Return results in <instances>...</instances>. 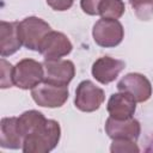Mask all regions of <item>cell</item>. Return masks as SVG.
Masks as SVG:
<instances>
[{"instance_id": "cell-1", "label": "cell", "mask_w": 153, "mask_h": 153, "mask_svg": "<svg viewBox=\"0 0 153 153\" xmlns=\"http://www.w3.org/2000/svg\"><path fill=\"white\" fill-rule=\"evenodd\" d=\"M61 137V128L57 121L48 120L26 135L23 140L24 153H48L53 151Z\"/></svg>"}, {"instance_id": "cell-2", "label": "cell", "mask_w": 153, "mask_h": 153, "mask_svg": "<svg viewBox=\"0 0 153 153\" xmlns=\"http://www.w3.org/2000/svg\"><path fill=\"white\" fill-rule=\"evenodd\" d=\"M50 31V25L38 17H26L18 23V35L22 44L30 50L38 51L42 41Z\"/></svg>"}, {"instance_id": "cell-3", "label": "cell", "mask_w": 153, "mask_h": 153, "mask_svg": "<svg viewBox=\"0 0 153 153\" xmlns=\"http://www.w3.org/2000/svg\"><path fill=\"white\" fill-rule=\"evenodd\" d=\"M43 80V63L33 59H23L13 67V84L22 90H32Z\"/></svg>"}, {"instance_id": "cell-4", "label": "cell", "mask_w": 153, "mask_h": 153, "mask_svg": "<svg viewBox=\"0 0 153 153\" xmlns=\"http://www.w3.org/2000/svg\"><path fill=\"white\" fill-rule=\"evenodd\" d=\"M92 36L99 47L114 48L123 41L124 29L117 19L102 18L93 25Z\"/></svg>"}, {"instance_id": "cell-5", "label": "cell", "mask_w": 153, "mask_h": 153, "mask_svg": "<svg viewBox=\"0 0 153 153\" xmlns=\"http://www.w3.org/2000/svg\"><path fill=\"white\" fill-rule=\"evenodd\" d=\"M69 92L67 86L54 85L50 82H41L31 91L35 103L43 108H60L68 99Z\"/></svg>"}, {"instance_id": "cell-6", "label": "cell", "mask_w": 153, "mask_h": 153, "mask_svg": "<svg viewBox=\"0 0 153 153\" xmlns=\"http://www.w3.org/2000/svg\"><path fill=\"white\" fill-rule=\"evenodd\" d=\"M105 99L104 91L96 86L91 80H82L76 90L74 104L75 106L84 112H93L100 108Z\"/></svg>"}, {"instance_id": "cell-7", "label": "cell", "mask_w": 153, "mask_h": 153, "mask_svg": "<svg viewBox=\"0 0 153 153\" xmlns=\"http://www.w3.org/2000/svg\"><path fill=\"white\" fill-rule=\"evenodd\" d=\"M44 80L60 86H68L75 75V67L71 60H44Z\"/></svg>"}, {"instance_id": "cell-8", "label": "cell", "mask_w": 153, "mask_h": 153, "mask_svg": "<svg viewBox=\"0 0 153 153\" xmlns=\"http://www.w3.org/2000/svg\"><path fill=\"white\" fill-rule=\"evenodd\" d=\"M118 91L129 93L136 103H143L152 96L151 81L140 73H128L117 82Z\"/></svg>"}, {"instance_id": "cell-9", "label": "cell", "mask_w": 153, "mask_h": 153, "mask_svg": "<svg viewBox=\"0 0 153 153\" xmlns=\"http://www.w3.org/2000/svg\"><path fill=\"white\" fill-rule=\"evenodd\" d=\"M73 49L69 38L59 31H50L42 41L38 51L43 55L44 60H59L67 56Z\"/></svg>"}, {"instance_id": "cell-10", "label": "cell", "mask_w": 153, "mask_h": 153, "mask_svg": "<svg viewBox=\"0 0 153 153\" xmlns=\"http://www.w3.org/2000/svg\"><path fill=\"white\" fill-rule=\"evenodd\" d=\"M105 133L112 140H131L136 141L140 136L141 126L134 117L127 120H116L111 116L105 122Z\"/></svg>"}, {"instance_id": "cell-11", "label": "cell", "mask_w": 153, "mask_h": 153, "mask_svg": "<svg viewBox=\"0 0 153 153\" xmlns=\"http://www.w3.org/2000/svg\"><path fill=\"white\" fill-rule=\"evenodd\" d=\"M126 63L122 60H117L110 56H102L92 65V76L100 84L106 85L112 82L120 73L124 69Z\"/></svg>"}, {"instance_id": "cell-12", "label": "cell", "mask_w": 153, "mask_h": 153, "mask_svg": "<svg viewBox=\"0 0 153 153\" xmlns=\"http://www.w3.org/2000/svg\"><path fill=\"white\" fill-rule=\"evenodd\" d=\"M106 110L109 115L116 120H127L133 117L136 110V100L129 93L120 91L110 96Z\"/></svg>"}, {"instance_id": "cell-13", "label": "cell", "mask_w": 153, "mask_h": 153, "mask_svg": "<svg viewBox=\"0 0 153 153\" xmlns=\"http://www.w3.org/2000/svg\"><path fill=\"white\" fill-rule=\"evenodd\" d=\"M18 23L19 22H0V55L6 57L17 53L22 44L18 35Z\"/></svg>"}, {"instance_id": "cell-14", "label": "cell", "mask_w": 153, "mask_h": 153, "mask_svg": "<svg viewBox=\"0 0 153 153\" xmlns=\"http://www.w3.org/2000/svg\"><path fill=\"white\" fill-rule=\"evenodd\" d=\"M18 117H4L0 122V146L8 149L23 147V136L17 126Z\"/></svg>"}, {"instance_id": "cell-15", "label": "cell", "mask_w": 153, "mask_h": 153, "mask_svg": "<svg viewBox=\"0 0 153 153\" xmlns=\"http://www.w3.org/2000/svg\"><path fill=\"white\" fill-rule=\"evenodd\" d=\"M47 121L45 116L37 110H29L23 112L18 120H17V126L20 135L23 136V140L26 135L32 133L36 128H38L41 124H43Z\"/></svg>"}, {"instance_id": "cell-16", "label": "cell", "mask_w": 153, "mask_h": 153, "mask_svg": "<svg viewBox=\"0 0 153 153\" xmlns=\"http://www.w3.org/2000/svg\"><path fill=\"white\" fill-rule=\"evenodd\" d=\"M126 6L123 0H102L98 7V13L102 18L118 19L123 16Z\"/></svg>"}, {"instance_id": "cell-17", "label": "cell", "mask_w": 153, "mask_h": 153, "mask_svg": "<svg viewBox=\"0 0 153 153\" xmlns=\"http://www.w3.org/2000/svg\"><path fill=\"white\" fill-rule=\"evenodd\" d=\"M135 14L141 20H148L153 16V0H129Z\"/></svg>"}, {"instance_id": "cell-18", "label": "cell", "mask_w": 153, "mask_h": 153, "mask_svg": "<svg viewBox=\"0 0 153 153\" xmlns=\"http://www.w3.org/2000/svg\"><path fill=\"white\" fill-rule=\"evenodd\" d=\"M13 67L4 57L1 59V88L13 86Z\"/></svg>"}, {"instance_id": "cell-19", "label": "cell", "mask_w": 153, "mask_h": 153, "mask_svg": "<svg viewBox=\"0 0 153 153\" xmlns=\"http://www.w3.org/2000/svg\"><path fill=\"white\" fill-rule=\"evenodd\" d=\"M111 152H139V147L136 146L135 141L131 140H112Z\"/></svg>"}, {"instance_id": "cell-20", "label": "cell", "mask_w": 153, "mask_h": 153, "mask_svg": "<svg viewBox=\"0 0 153 153\" xmlns=\"http://www.w3.org/2000/svg\"><path fill=\"white\" fill-rule=\"evenodd\" d=\"M102 0H80L81 10L88 16H98V7Z\"/></svg>"}, {"instance_id": "cell-21", "label": "cell", "mask_w": 153, "mask_h": 153, "mask_svg": "<svg viewBox=\"0 0 153 153\" xmlns=\"http://www.w3.org/2000/svg\"><path fill=\"white\" fill-rule=\"evenodd\" d=\"M48 6H50L54 11H67L69 10L73 4H74V0H45Z\"/></svg>"}]
</instances>
